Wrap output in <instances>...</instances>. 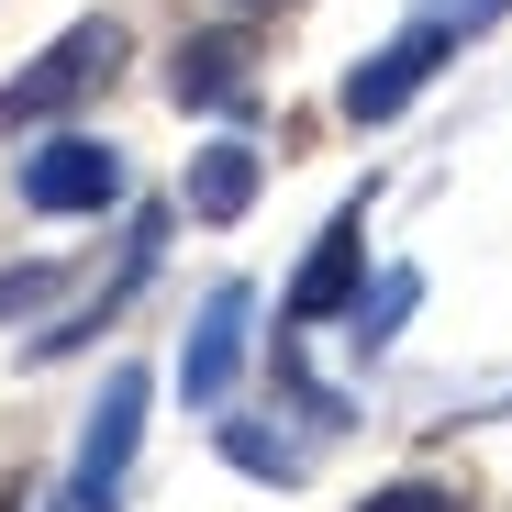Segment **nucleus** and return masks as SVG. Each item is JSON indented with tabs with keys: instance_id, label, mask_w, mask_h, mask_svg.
<instances>
[{
	"instance_id": "obj_7",
	"label": "nucleus",
	"mask_w": 512,
	"mask_h": 512,
	"mask_svg": "<svg viewBox=\"0 0 512 512\" xmlns=\"http://www.w3.org/2000/svg\"><path fill=\"white\" fill-rule=\"evenodd\" d=\"M256 190H268V156H256L245 134H212V145L190 156V179H179V212H190V223H245Z\"/></svg>"
},
{
	"instance_id": "obj_11",
	"label": "nucleus",
	"mask_w": 512,
	"mask_h": 512,
	"mask_svg": "<svg viewBox=\"0 0 512 512\" xmlns=\"http://www.w3.org/2000/svg\"><path fill=\"white\" fill-rule=\"evenodd\" d=\"M56 512H67V501H56Z\"/></svg>"
},
{
	"instance_id": "obj_9",
	"label": "nucleus",
	"mask_w": 512,
	"mask_h": 512,
	"mask_svg": "<svg viewBox=\"0 0 512 512\" xmlns=\"http://www.w3.org/2000/svg\"><path fill=\"white\" fill-rule=\"evenodd\" d=\"M212 446H223V468L268 479V490H301V479H312V457H301L290 435H268V423H212Z\"/></svg>"
},
{
	"instance_id": "obj_2",
	"label": "nucleus",
	"mask_w": 512,
	"mask_h": 512,
	"mask_svg": "<svg viewBox=\"0 0 512 512\" xmlns=\"http://www.w3.org/2000/svg\"><path fill=\"white\" fill-rule=\"evenodd\" d=\"M12 190H23V212H45V223H90V212L123 201V145H112V134H45V145L12 167Z\"/></svg>"
},
{
	"instance_id": "obj_6",
	"label": "nucleus",
	"mask_w": 512,
	"mask_h": 512,
	"mask_svg": "<svg viewBox=\"0 0 512 512\" xmlns=\"http://www.w3.org/2000/svg\"><path fill=\"white\" fill-rule=\"evenodd\" d=\"M167 101H179V112H223V123H256V45H245V34H201V45H179Z\"/></svg>"
},
{
	"instance_id": "obj_8",
	"label": "nucleus",
	"mask_w": 512,
	"mask_h": 512,
	"mask_svg": "<svg viewBox=\"0 0 512 512\" xmlns=\"http://www.w3.org/2000/svg\"><path fill=\"white\" fill-rule=\"evenodd\" d=\"M412 301H423V268H390L379 290H357V301H346V346H357V357H390V334L412 323Z\"/></svg>"
},
{
	"instance_id": "obj_5",
	"label": "nucleus",
	"mask_w": 512,
	"mask_h": 512,
	"mask_svg": "<svg viewBox=\"0 0 512 512\" xmlns=\"http://www.w3.org/2000/svg\"><path fill=\"white\" fill-rule=\"evenodd\" d=\"M245 323H256V290H245V279H212L190 346H179V401H201V412L234 401V379H245Z\"/></svg>"
},
{
	"instance_id": "obj_10",
	"label": "nucleus",
	"mask_w": 512,
	"mask_h": 512,
	"mask_svg": "<svg viewBox=\"0 0 512 512\" xmlns=\"http://www.w3.org/2000/svg\"><path fill=\"white\" fill-rule=\"evenodd\" d=\"M357 512H457V501H446L435 479H390V490H379V501H357Z\"/></svg>"
},
{
	"instance_id": "obj_3",
	"label": "nucleus",
	"mask_w": 512,
	"mask_h": 512,
	"mask_svg": "<svg viewBox=\"0 0 512 512\" xmlns=\"http://www.w3.org/2000/svg\"><path fill=\"white\" fill-rule=\"evenodd\" d=\"M145 368H112L101 379V401H90V423H78V468H67V512H112V490H123V468H134V446H145Z\"/></svg>"
},
{
	"instance_id": "obj_1",
	"label": "nucleus",
	"mask_w": 512,
	"mask_h": 512,
	"mask_svg": "<svg viewBox=\"0 0 512 512\" xmlns=\"http://www.w3.org/2000/svg\"><path fill=\"white\" fill-rule=\"evenodd\" d=\"M123 67V23L101 12V23H67L23 78H12V90H0V134H34V123H56L67 101H90L101 90V78Z\"/></svg>"
},
{
	"instance_id": "obj_4",
	"label": "nucleus",
	"mask_w": 512,
	"mask_h": 512,
	"mask_svg": "<svg viewBox=\"0 0 512 512\" xmlns=\"http://www.w3.org/2000/svg\"><path fill=\"white\" fill-rule=\"evenodd\" d=\"M357 279H368V201H346L323 234H312V256H301V279L279 290V334H312V323H334L357 301Z\"/></svg>"
}]
</instances>
